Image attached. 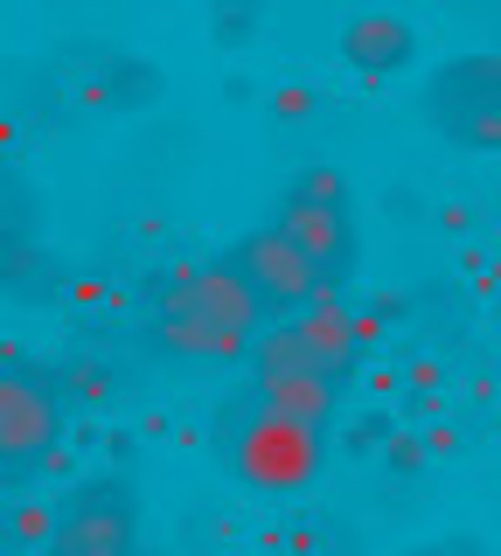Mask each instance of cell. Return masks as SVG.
<instances>
[{
	"label": "cell",
	"mask_w": 501,
	"mask_h": 556,
	"mask_svg": "<svg viewBox=\"0 0 501 556\" xmlns=\"http://www.w3.org/2000/svg\"><path fill=\"white\" fill-rule=\"evenodd\" d=\"M376 341V320L370 313H341L335 292H327L321 306H306L300 320L272 327V334L251 341V369L258 376H279V369H306V376H327L341 382L362 362V348Z\"/></svg>",
	"instance_id": "obj_2"
},
{
	"label": "cell",
	"mask_w": 501,
	"mask_h": 556,
	"mask_svg": "<svg viewBox=\"0 0 501 556\" xmlns=\"http://www.w3.org/2000/svg\"><path fill=\"white\" fill-rule=\"evenodd\" d=\"M153 341L167 355H202V362H245L251 355V341L223 334V327H196V320H153Z\"/></svg>",
	"instance_id": "obj_12"
},
{
	"label": "cell",
	"mask_w": 501,
	"mask_h": 556,
	"mask_svg": "<svg viewBox=\"0 0 501 556\" xmlns=\"http://www.w3.org/2000/svg\"><path fill=\"white\" fill-rule=\"evenodd\" d=\"M0 292H8V300L49 306V300H63V265H57L49 251H36V243H14L8 271H0Z\"/></svg>",
	"instance_id": "obj_11"
},
{
	"label": "cell",
	"mask_w": 501,
	"mask_h": 556,
	"mask_svg": "<svg viewBox=\"0 0 501 556\" xmlns=\"http://www.w3.org/2000/svg\"><path fill=\"white\" fill-rule=\"evenodd\" d=\"M223 265L237 271V286L258 300V313H279V320H300L306 306H321L327 300V286H321V271L306 265L292 243L272 230H251V237H237L230 251H223Z\"/></svg>",
	"instance_id": "obj_5"
},
{
	"label": "cell",
	"mask_w": 501,
	"mask_h": 556,
	"mask_svg": "<svg viewBox=\"0 0 501 556\" xmlns=\"http://www.w3.org/2000/svg\"><path fill=\"white\" fill-rule=\"evenodd\" d=\"M292 195H306V202H349V195H341V174H335V167L300 174V181H292Z\"/></svg>",
	"instance_id": "obj_16"
},
{
	"label": "cell",
	"mask_w": 501,
	"mask_h": 556,
	"mask_svg": "<svg viewBox=\"0 0 501 556\" xmlns=\"http://www.w3.org/2000/svg\"><path fill=\"white\" fill-rule=\"evenodd\" d=\"M272 230H279L292 251H300L306 265L321 271V286H327V292L349 286L355 251H362L349 202H306V195H286V202H279V223H272Z\"/></svg>",
	"instance_id": "obj_8"
},
{
	"label": "cell",
	"mask_w": 501,
	"mask_h": 556,
	"mask_svg": "<svg viewBox=\"0 0 501 556\" xmlns=\"http://www.w3.org/2000/svg\"><path fill=\"white\" fill-rule=\"evenodd\" d=\"M63 390H71L77 404H98V396H112V376L98 369V362H71V369H63Z\"/></svg>",
	"instance_id": "obj_14"
},
{
	"label": "cell",
	"mask_w": 501,
	"mask_h": 556,
	"mask_svg": "<svg viewBox=\"0 0 501 556\" xmlns=\"http://www.w3.org/2000/svg\"><path fill=\"white\" fill-rule=\"evenodd\" d=\"M390 445H397V452H390V466H404V473H411V466H418V459H425V445H418V439H404V431H397V439H390Z\"/></svg>",
	"instance_id": "obj_18"
},
{
	"label": "cell",
	"mask_w": 501,
	"mask_h": 556,
	"mask_svg": "<svg viewBox=\"0 0 501 556\" xmlns=\"http://www.w3.org/2000/svg\"><path fill=\"white\" fill-rule=\"evenodd\" d=\"M258 404L265 410H279L292 417V425H327L341 404V382H327V376H306V369H279V376H258Z\"/></svg>",
	"instance_id": "obj_10"
},
{
	"label": "cell",
	"mask_w": 501,
	"mask_h": 556,
	"mask_svg": "<svg viewBox=\"0 0 501 556\" xmlns=\"http://www.w3.org/2000/svg\"><path fill=\"white\" fill-rule=\"evenodd\" d=\"M140 549V494L126 473H91L63 494L49 556H133Z\"/></svg>",
	"instance_id": "obj_3"
},
{
	"label": "cell",
	"mask_w": 501,
	"mask_h": 556,
	"mask_svg": "<svg viewBox=\"0 0 501 556\" xmlns=\"http://www.w3.org/2000/svg\"><path fill=\"white\" fill-rule=\"evenodd\" d=\"M8 257H14V237H0V271H8Z\"/></svg>",
	"instance_id": "obj_20"
},
{
	"label": "cell",
	"mask_w": 501,
	"mask_h": 556,
	"mask_svg": "<svg viewBox=\"0 0 501 556\" xmlns=\"http://www.w3.org/2000/svg\"><path fill=\"white\" fill-rule=\"evenodd\" d=\"M314 112V91H279V118H306Z\"/></svg>",
	"instance_id": "obj_19"
},
{
	"label": "cell",
	"mask_w": 501,
	"mask_h": 556,
	"mask_svg": "<svg viewBox=\"0 0 501 556\" xmlns=\"http://www.w3.org/2000/svg\"><path fill=\"white\" fill-rule=\"evenodd\" d=\"M153 320H196V327H223V334L251 341L265 313L237 286V271L216 257V265H175L153 278Z\"/></svg>",
	"instance_id": "obj_6"
},
{
	"label": "cell",
	"mask_w": 501,
	"mask_h": 556,
	"mask_svg": "<svg viewBox=\"0 0 501 556\" xmlns=\"http://www.w3.org/2000/svg\"><path fill=\"white\" fill-rule=\"evenodd\" d=\"M411 556H439V549H411Z\"/></svg>",
	"instance_id": "obj_21"
},
{
	"label": "cell",
	"mask_w": 501,
	"mask_h": 556,
	"mask_svg": "<svg viewBox=\"0 0 501 556\" xmlns=\"http://www.w3.org/2000/svg\"><path fill=\"white\" fill-rule=\"evenodd\" d=\"M418 118L460 153H501V56H446L418 84Z\"/></svg>",
	"instance_id": "obj_1"
},
{
	"label": "cell",
	"mask_w": 501,
	"mask_h": 556,
	"mask_svg": "<svg viewBox=\"0 0 501 556\" xmlns=\"http://www.w3.org/2000/svg\"><path fill=\"white\" fill-rule=\"evenodd\" d=\"M384 439H390V417H362L349 445H355V452H376V445H384Z\"/></svg>",
	"instance_id": "obj_17"
},
{
	"label": "cell",
	"mask_w": 501,
	"mask_h": 556,
	"mask_svg": "<svg viewBox=\"0 0 501 556\" xmlns=\"http://www.w3.org/2000/svg\"><path fill=\"white\" fill-rule=\"evenodd\" d=\"M341 63L355 77H397V70L418 63V28L404 14H355L341 28Z\"/></svg>",
	"instance_id": "obj_9"
},
{
	"label": "cell",
	"mask_w": 501,
	"mask_h": 556,
	"mask_svg": "<svg viewBox=\"0 0 501 556\" xmlns=\"http://www.w3.org/2000/svg\"><path fill=\"white\" fill-rule=\"evenodd\" d=\"M63 452V396L49 390V376L0 369V466L22 473Z\"/></svg>",
	"instance_id": "obj_7"
},
{
	"label": "cell",
	"mask_w": 501,
	"mask_h": 556,
	"mask_svg": "<svg viewBox=\"0 0 501 556\" xmlns=\"http://www.w3.org/2000/svg\"><path fill=\"white\" fill-rule=\"evenodd\" d=\"M327 445L314 425H292V417L279 410H245V431L230 439V466L245 486H265V494H292V486H306L321 473Z\"/></svg>",
	"instance_id": "obj_4"
},
{
	"label": "cell",
	"mask_w": 501,
	"mask_h": 556,
	"mask_svg": "<svg viewBox=\"0 0 501 556\" xmlns=\"http://www.w3.org/2000/svg\"><path fill=\"white\" fill-rule=\"evenodd\" d=\"M91 98H98V104H153V98H161V70H147V63L118 56Z\"/></svg>",
	"instance_id": "obj_13"
},
{
	"label": "cell",
	"mask_w": 501,
	"mask_h": 556,
	"mask_svg": "<svg viewBox=\"0 0 501 556\" xmlns=\"http://www.w3.org/2000/svg\"><path fill=\"white\" fill-rule=\"evenodd\" d=\"M49 535H57V508H14V543L22 549H49Z\"/></svg>",
	"instance_id": "obj_15"
}]
</instances>
